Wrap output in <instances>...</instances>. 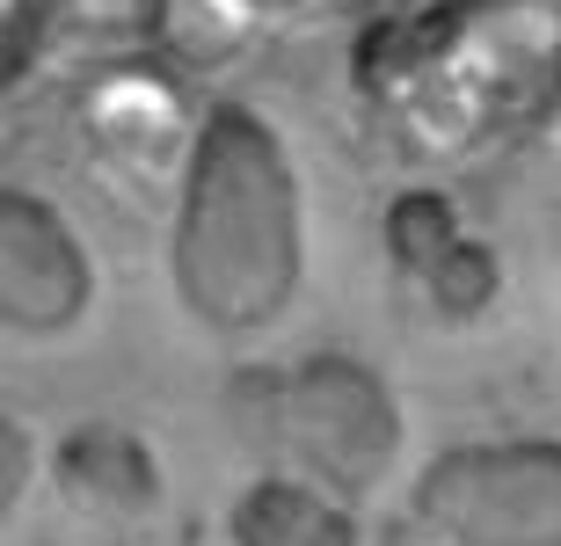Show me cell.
<instances>
[{"mask_svg": "<svg viewBox=\"0 0 561 546\" xmlns=\"http://www.w3.org/2000/svg\"><path fill=\"white\" fill-rule=\"evenodd\" d=\"M175 292L211 336H255L299 292L307 226L299 175L271 117L249 103H211L190 131L183 205H175Z\"/></svg>", "mask_w": 561, "mask_h": 546, "instance_id": "obj_1", "label": "cell"}, {"mask_svg": "<svg viewBox=\"0 0 561 546\" xmlns=\"http://www.w3.org/2000/svg\"><path fill=\"white\" fill-rule=\"evenodd\" d=\"M241 430L263 452L299 466V481L329 496H373L401 452V400L365 358L321 350L285 372H255L233 386Z\"/></svg>", "mask_w": 561, "mask_h": 546, "instance_id": "obj_2", "label": "cell"}, {"mask_svg": "<svg viewBox=\"0 0 561 546\" xmlns=\"http://www.w3.org/2000/svg\"><path fill=\"white\" fill-rule=\"evenodd\" d=\"M416 525L445 546H561V438H474L423 466Z\"/></svg>", "mask_w": 561, "mask_h": 546, "instance_id": "obj_3", "label": "cell"}, {"mask_svg": "<svg viewBox=\"0 0 561 546\" xmlns=\"http://www.w3.org/2000/svg\"><path fill=\"white\" fill-rule=\"evenodd\" d=\"M95 299V263L51 197L0 189V328L15 336H66Z\"/></svg>", "mask_w": 561, "mask_h": 546, "instance_id": "obj_4", "label": "cell"}, {"mask_svg": "<svg viewBox=\"0 0 561 546\" xmlns=\"http://www.w3.org/2000/svg\"><path fill=\"white\" fill-rule=\"evenodd\" d=\"M51 474H59V496L95 525H139V518L161 510V460L125 422L66 430L59 452H51Z\"/></svg>", "mask_w": 561, "mask_h": 546, "instance_id": "obj_5", "label": "cell"}, {"mask_svg": "<svg viewBox=\"0 0 561 546\" xmlns=\"http://www.w3.org/2000/svg\"><path fill=\"white\" fill-rule=\"evenodd\" d=\"M227 546H357V518L299 474H263L227 510Z\"/></svg>", "mask_w": 561, "mask_h": 546, "instance_id": "obj_6", "label": "cell"}, {"mask_svg": "<svg viewBox=\"0 0 561 546\" xmlns=\"http://www.w3.org/2000/svg\"><path fill=\"white\" fill-rule=\"evenodd\" d=\"M467 241H474V233L459 226V211L445 205L437 189H409V197L387 205V255H394V270L409 277L416 292L467 248Z\"/></svg>", "mask_w": 561, "mask_h": 546, "instance_id": "obj_7", "label": "cell"}, {"mask_svg": "<svg viewBox=\"0 0 561 546\" xmlns=\"http://www.w3.org/2000/svg\"><path fill=\"white\" fill-rule=\"evenodd\" d=\"M30 474H37V444H30V430L0 408V518L30 496Z\"/></svg>", "mask_w": 561, "mask_h": 546, "instance_id": "obj_8", "label": "cell"}, {"mask_svg": "<svg viewBox=\"0 0 561 546\" xmlns=\"http://www.w3.org/2000/svg\"><path fill=\"white\" fill-rule=\"evenodd\" d=\"M110 546H125V539H110Z\"/></svg>", "mask_w": 561, "mask_h": 546, "instance_id": "obj_9", "label": "cell"}]
</instances>
